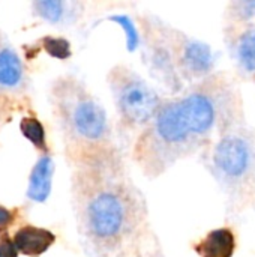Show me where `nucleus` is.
Returning a JSON list of instances; mask_svg holds the SVG:
<instances>
[{
  "mask_svg": "<svg viewBox=\"0 0 255 257\" xmlns=\"http://www.w3.org/2000/svg\"><path fill=\"white\" fill-rule=\"evenodd\" d=\"M242 114L243 99L237 83L228 74L215 71L180 96L164 101L152 122L134 139L132 161L147 179L161 178L212 145Z\"/></svg>",
  "mask_w": 255,
  "mask_h": 257,
  "instance_id": "f257e3e1",
  "label": "nucleus"
},
{
  "mask_svg": "<svg viewBox=\"0 0 255 257\" xmlns=\"http://www.w3.org/2000/svg\"><path fill=\"white\" fill-rule=\"evenodd\" d=\"M78 197L83 229L105 256L117 257L150 227L147 200L117 146L83 161Z\"/></svg>",
  "mask_w": 255,
  "mask_h": 257,
  "instance_id": "f03ea898",
  "label": "nucleus"
},
{
  "mask_svg": "<svg viewBox=\"0 0 255 257\" xmlns=\"http://www.w3.org/2000/svg\"><path fill=\"white\" fill-rule=\"evenodd\" d=\"M143 60L150 74L173 93L215 72L212 48L153 14L138 15Z\"/></svg>",
  "mask_w": 255,
  "mask_h": 257,
  "instance_id": "7ed1b4c3",
  "label": "nucleus"
},
{
  "mask_svg": "<svg viewBox=\"0 0 255 257\" xmlns=\"http://www.w3.org/2000/svg\"><path fill=\"white\" fill-rule=\"evenodd\" d=\"M209 170L231 214H242L254 206L255 131L245 114L230 122L210 145Z\"/></svg>",
  "mask_w": 255,
  "mask_h": 257,
  "instance_id": "20e7f679",
  "label": "nucleus"
},
{
  "mask_svg": "<svg viewBox=\"0 0 255 257\" xmlns=\"http://www.w3.org/2000/svg\"><path fill=\"white\" fill-rule=\"evenodd\" d=\"M59 95L63 122L83 149V161L117 146L113 142L111 125L105 108L84 86L66 81Z\"/></svg>",
  "mask_w": 255,
  "mask_h": 257,
  "instance_id": "39448f33",
  "label": "nucleus"
},
{
  "mask_svg": "<svg viewBox=\"0 0 255 257\" xmlns=\"http://www.w3.org/2000/svg\"><path fill=\"white\" fill-rule=\"evenodd\" d=\"M107 81L116 105L120 131L137 137L156 116L165 98L128 65L119 63L113 66Z\"/></svg>",
  "mask_w": 255,
  "mask_h": 257,
  "instance_id": "423d86ee",
  "label": "nucleus"
},
{
  "mask_svg": "<svg viewBox=\"0 0 255 257\" xmlns=\"http://www.w3.org/2000/svg\"><path fill=\"white\" fill-rule=\"evenodd\" d=\"M225 44L239 74L255 83V21L225 23Z\"/></svg>",
  "mask_w": 255,
  "mask_h": 257,
  "instance_id": "0eeeda50",
  "label": "nucleus"
},
{
  "mask_svg": "<svg viewBox=\"0 0 255 257\" xmlns=\"http://www.w3.org/2000/svg\"><path fill=\"white\" fill-rule=\"evenodd\" d=\"M56 241V236L42 227L26 226L14 236V245L18 253L26 256H39L45 253Z\"/></svg>",
  "mask_w": 255,
  "mask_h": 257,
  "instance_id": "6e6552de",
  "label": "nucleus"
},
{
  "mask_svg": "<svg viewBox=\"0 0 255 257\" xmlns=\"http://www.w3.org/2000/svg\"><path fill=\"white\" fill-rule=\"evenodd\" d=\"M236 236L228 227H221L209 232L206 238L195 245V251L200 257H233Z\"/></svg>",
  "mask_w": 255,
  "mask_h": 257,
  "instance_id": "1a4fd4ad",
  "label": "nucleus"
},
{
  "mask_svg": "<svg viewBox=\"0 0 255 257\" xmlns=\"http://www.w3.org/2000/svg\"><path fill=\"white\" fill-rule=\"evenodd\" d=\"M54 173L53 160L48 155L41 157L32 169L27 187V197L33 202L44 203L51 193V179Z\"/></svg>",
  "mask_w": 255,
  "mask_h": 257,
  "instance_id": "9d476101",
  "label": "nucleus"
},
{
  "mask_svg": "<svg viewBox=\"0 0 255 257\" xmlns=\"http://www.w3.org/2000/svg\"><path fill=\"white\" fill-rule=\"evenodd\" d=\"M117 257H167L158 235L149 227L135 242L126 247Z\"/></svg>",
  "mask_w": 255,
  "mask_h": 257,
  "instance_id": "9b49d317",
  "label": "nucleus"
},
{
  "mask_svg": "<svg viewBox=\"0 0 255 257\" xmlns=\"http://www.w3.org/2000/svg\"><path fill=\"white\" fill-rule=\"evenodd\" d=\"M23 77V65L18 54L11 48L0 50V86L15 87Z\"/></svg>",
  "mask_w": 255,
  "mask_h": 257,
  "instance_id": "f8f14e48",
  "label": "nucleus"
},
{
  "mask_svg": "<svg viewBox=\"0 0 255 257\" xmlns=\"http://www.w3.org/2000/svg\"><path fill=\"white\" fill-rule=\"evenodd\" d=\"M227 23L255 21V0H237L227 6Z\"/></svg>",
  "mask_w": 255,
  "mask_h": 257,
  "instance_id": "ddd939ff",
  "label": "nucleus"
},
{
  "mask_svg": "<svg viewBox=\"0 0 255 257\" xmlns=\"http://www.w3.org/2000/svg\"><path fill=\"white\" fill-rule=\"evenodd\" d=\"M35 9L50 23H60L66 15V3L60 0H39L35 3Z\"/></svg>",
  "mask_w": 255,
  "mask_h": 257,
  "instance_id": "4468645a",
  "label": "nucleus"
},
{
  "mask_svg": "<svg viewBox=\"0 0 255 257\" xmlns=\"http://www.w3.org/2000/svg\"><path fill=\"white\" fill-rule=\"evenodd\" d=\"M23 136L36 148L45 146V130L36 117H24L20 123Z\"/></svg>",
  "mask_w": 255,
  "mask_h": 257,
  "instance_id": "2eb2a0df",
  "label": "nucleus"
},
{
  "mask_svg": "<svg viewBox=\"0 0 255 257\" xmlns=\"http://www.w3.org/2000/svg\"><path fill=\"white\" fill-rule=\"evenodd\" d=\"M44 48L45 51L56 57V59H68L71 56V44L65 38H54V36H47L44 41Z\"/></svg>",
  "mask_w": 255,
  "mask_h": 257,
  "instance_id": "dca6fc26",
  "label": "nucleus"
},
{
  "mask_svg": "<svg viewBox=\"0 0 255 257\" xmlns=\"http://www.w3.org/2000/svg\"><path fill=\"white\" fill-rule=\"evenodd\" d=\"M0 257H18V250L14 245V241L3 239L0 242Z\"/></svg>",
  "mask_w": 255,
  "mask_h": 257,
  "instance_id": "f3484780",
  "label": "nucleus"
},
{
  "mask_svg": "<svg viewBox=\"0 0 255 257\" xmlns=\"http://www.w3.org/2000/svg\"><path fill=\"white\" fill-rule=\"evenodd\" d=\"M14 220V215L9 209L0 206V227H5L8 224H11V221Z\"/></svg>",
  "mask_w": 255,
  "mask_h": 257,
  "instance_id": "a211bd4d",
  "label": "nucleus"
}]
</instances>
